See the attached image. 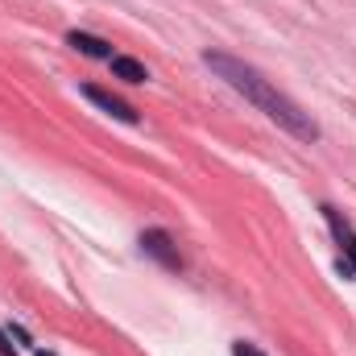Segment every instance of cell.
Masks as SVG:
<instances>
[{"label": "cell", "mask_w": 356, "mask_h": 356, "mask_svg": "<svg viewBox=\"0 0 356 356\" xmlns=\"http://www.w3.org/2000/svg\"><path fill=\"white\" fill-rule=\"evenodd\" d=\"M203 63H207V67H211V71H216V75H220L232 91H241L249 104H257L269 120H273V124H282L286 133H294V137H302V141H315V137H319L315 120H311L294 99H286V95L273 88L269 79H261L253 67H245L241 58H228V54H220V50H207V54H203Z\"/></svg>", "instance_id": "obj_1"}, {"label": "cell", "mask_w": 356, "mask_h": 356, "mask_svg": "<svg viewBox=\"0 0 356 356\" xmlns=\"http://www.w3.org/2000/svg\"><path fill=\"white\" fill-rule=\"evenodd\" d=\"M112 75L124 79V83H145V79H149V71H145L137 58H112Z\"/></svg>", "instance_id": "obj_6"}, {"label": "cell", "mask_w": 356, "mask_h": 356, "mask_svg": "<svg viewBox=\"0 0 356 356\" xmlns=\"http://www.w3.org/2000/svg\"><path fill=\"white\" fill-rule=\"evenodd\" d=\"M323 216H327V224H332V232L340 236V245H344V261H340V269L344 273H356V232L340 220V211H332V207H323Z\"/></svg>", "instance_id": "obj_3"}, {"label": "cell", "mask_w": 356, "mask_h": 356, "mask_svg": "<svg viewBox=\"0 0 356 356\" xmlns=\"http://www.w3.org/2000/svg\"><path fill=\"white\" fill-rule=\"evenodd\" d=\"M38 356H54V353H38Z\"/></svg>", "instance_id": "obj_9"}, {"label": "cell", "mask_w": 356, "mask_h": 356, "mask_svg": "<svg viewBox=\"0 0 356 356\" xmlns=\"http://www.w3.org/2000/svg\"><path fill=\"white\" fill-rule=\"evenodd\" d=\"M232 356H266V353H257L253 344H236V348H232Z\"/></svg>", "instance_id": "obj_7"}, {"label": "cell", "mask_w": 356, "mask_h": 356, "mask_svg": "<svg viewBox=\"0 0 356 356\" xmlns=\"http://www.w3.org/2000/svg\"><path fill=\"white\" fill-rule=\"evenodd\" d=\"M0 353H4V356L13 353V344H8V336H4V332H0Z\"/></svg>", "instance_id": "obj_8"}, {"label": "cell", "mask_w": 356, "mask_h": 356, "mask_svg": "<svg viewBox=\"0 0 356 356\" xmlns=\"http://www.w3.org/2000/svg\"><path fill=\"white\" fill-rule=\"evenodd\" d=\"M83 95H88V99L95 104V108H99V112H108V116H116V120H124V124H137V112H133L124 99H116L112 91L91 88V83H88V88H83Z\"/></svg>", "instance_id": "obj_2"}, {"label": "cell", "mask_w": 356, "mask_h": 356, "mask_svg": "<svg viewBox=\"0 0 356 356\" xmlns=\"http://www.w3.org/2000/svg\"><path fill=\"white\" fill-rule=\"evenodd\" d=\"M141 249H145V253H154V257H158V261H166V266H178V253L170 249V236H166V232H158V228L141 232Z\"/></svg>", "instance_id": "obj_5"}, {"label": "cell", "mask_w": 356, "mask_h": 356, "mask_svg": "<svg viewBox=\"0 0 356 356\" xmlns=\"http://www.w3.org/2000/svg\"><path fill=\"white\" fill-rule=\"evenodd\" d=\"M67 42H71L79 54H88V58H108V63H112V46H108L104 38H95V33H79V29H71Z\"/></svg>", "instance_id": "obj_4"}]
</instances>
